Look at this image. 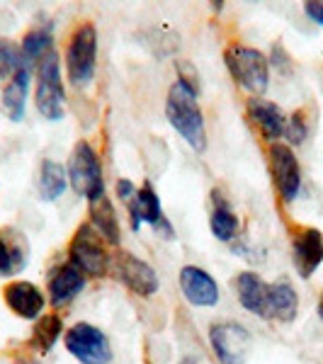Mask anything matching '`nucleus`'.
I'll use <instances>...</instances> for the list:
<instances>
[{
    "instance_id": "obj_1",
    "label": "nucleus",
    "mask_w": 323,
    "mask_h": 364,
    "mask_svg": "<svg viewBox=\"0 0 323 364\" xmlns=\"http://www.w3.org/2000/svg\"><path fill=\"white\" fill-rule=\"evenodd\" d=\"M166 117L170 127L185 139V144L192 146V151H197V154L207 151V127H204V114L197 105V95L178 80L168 90Z\"/></svg>"
},
{
    "instance_id": "obj_2",
    "label": "nucleus",
    "mask_w": 323,
    "mask_h": 364,
    "mask_svg": "<svg viewBox=\"0 0 323 364\" xmlns=\"http://www.w3.org/2000/svg\"><path fill=\"white\" fill-rule=\"evenodd\" d=\"M37 112L46 122H61L66 114V90L61 80V58L56 49H49L37 61Z\"/></svg>"
},
{
    "instance_id": "obj_3",
    "label": "nucleus",
    "mask_w": 323,
    "mask_h": 364,
    "mask_svg": "<svg viewBox=\"0 0 323 364\" xmlns=\"http://www.w3.org/2000/svg\"><path fill=\"white\" fill-rule=\"evenodd\" d=\"M224 63L238 87L248 95L260 97L270 85V61L263 51L245 44H231L224 51Z\"/></svg>"
},
{
    "instance_id": "obj_4",
    "label": "nucleus",
    "mask_w": 323,
    "mask_h": 364,
    "mask_svg": "<svg viewBox=\"0 0 323 364\" xmlns=\"http://www.w3.org/2000/svg\"><path fill=\"white\" fill-rule=\"evenodd\" d=\"M68 260L73 262L85 277H105L112 267V257L107 252L102 236L92 228L90 221L75 228L68 243Z\"/></svg>"
},
{
    "instance_id": "obj_5",
    "label": "nucleus",
    "mask_w": 323,
    "mask_h": 364,
    "mask_svg": "<svg viewBox=\"0 0 323 364\" xmlns=\"http://www.w3.org/2000/svg\"><path fill=\"white\" fill-rule=\"evenodd\" d=\"M97 63V29L92 22H83L68 39L66 70L68 80L75 87H88L95 75Z\"/></svg>"
},
{
    "instance_id": "obj_6",
    "label": "nucleus",
    "mask_w": 323,
    "mask_h": 364,
    "mask_svg": "<svg viewBox=\"0 0 323 364\" xmlns=\"http://www.w3.org/2000/svg\"><path fill=\"white\" fill-rule=\"evenodd\" d=\"M68 185L78 197H92L95 192L105 190L102 182V166H100V156L88 141H78L70 149L68 156Z\"/></svg>"
},
{
    "instance_id": "obj_7",
    "label": "nucleus",
    "mask_w": 323,
    "mask_h": 364,
    "mask_svg": "<svg viewBox=\"0 0 323 364\" xmlns=\"http://www.w3.org/2000/svg\"><path fill=\"white\" fill-rule=\"evenodd\" d=\"M63 345L80 364H110L112 345L110 338L92 323H75L63 333Z\"/></svg>"
},
{
    "instance_id": "obj_8",
    "label": "nucleus",
    "mask_w": 323,
    "mask_h": 364,
    "mask_svg": "<svg viewBox=\"0 0 323 364\" xmlns=\"http://www.w3.org/2000/svg\"><path fill=\"white\" fill-rule=\"evenodd\" d=\"M268 166L280 199L285 204H292L302 192V168L295 151L287 144H272L268 149Z\"/></svg>"
},
{
    "instance_id": "obj_9",
    "label": "nucleus",
    "mask_w": 323,
    "mask_h": 364,
    "mask_svg": "<svg viewBox=\"0 0 323 364\" xmlns=\"http://www.w3.org/2000/svg\"><path fill=\"white\" fill-rule=\"evenodd\" d=\"M127 207H129V221H132L134 231H139L141 224H149L161 238L166 240L175 238V228L166 219V214H163L161 199H158V192L154 190L151 182H144L139 187L137 195L127 202Z\"/></svg>"
},
{
    "instance_id": "obj_10",
    "label": "nucleus",
    "mask_w": 323,
    "mask_h": 364,
    "mask_svg": "<svg viewBox=\"0 0 323 364\" xmlns=\"http://www.w3.org/2000/svg\"><path fill=\"white\" fill-rule=\"evenodd\" d=\"M209 343L221 364H245L250 357V333L236 321H219L209 328Z\"/></svg>"
},
{
    "instance_id": "obj_11",
    "label": "nucleus",
    "mask_w": 323,
    "mask_h": 364,
    "mask_svg": "<svg viewBox=\"0 0 323 364\" xmlns=\"http://www.w3.org/2000/svg\"><path fill=\"white\" fill-rule=\"evenodd\" d=\"M115 272L120 277L122 284L129 291H134L141 299H149L158 291V274L156 269L149 265L146 260L132 255V252H122L115 260Z\"/></svg>"
},
{
    "instance_id": "obj_12",
    "label": "nucleus",
    "mask_w": 323,
    "mask_h": 364,
    "mask_svg": "<svg viewBox=\"0 0 323 364\" xmlns=\"http://www.w3.org/2000/svg\"><path fill=\"white\" fill-rule=\"evenodd\" d=\"M292 262L302 279L314 277L323 265V233L319 228H299L292 236Z\"/></svg>"
},
{
    "instance_id": "obj_13",
    "label": "nucleus",
    "mask_w": 323,
    "mask_h": 364,
    "mask_svg": "<svg viewBox=\"0 0 323 364\" xmlns=\"http://www.w3.org/2000/svg\"><path fill=\"white\" fill-rule=\"evenodd\" d=\"M3 299H5V304H8V309L25 321H37L44 316L46 296L34 282H27V279L10 282L3 289Z\"/></svg>"
},
{
    "instance_id": "obj_14",
    "label": "nucleus",
    "mask_w": 323,
    "mask_h": 364,
    "mask_svg": "<svg viewBox=\"0 0 323 364\" xmlns=\"http://www.w3.org/2000/svg\"><path fill=\"white\" fill-rule=\"evenodd\" d=\"M85 282H88V277L70 260L56 265L54 269H51L49 279H46V294H49V304L54 309L68 306V304L85 289Z\"/></svg>"
},
{
    "instance_id": "obj_15",
    "label": "nucleus",
    "mask_w": 323,
    "mask_h": 364,
    "mask_svg": "<svg viewBox=\"0 0 323 364\" xmlns=\"http://www.w3.org/2000/svg\"><path fill=\"white\" fill-rule=\"evenodd\" d=\"M180 289L192 306L211 309L219 304V284L207 269L185 265L180 269Z\"/></svg>"
},
{
    "instance_id": "obj_16",
    "label": "nucleus",
    "mask_w": 323,
    "mask_h": 364,
    "mask_svg": "<svg viewBox=\"0 0 323 364\" xmlns=\"http://www.w3.org/2000/svg\"><path fill=\"white\" fill-rule=\"evenodd\" d=\"M238 304L248 314L270 321V284L255 272H240L236 277Z\"/></svg>"
},
{
    "instance_id": "obj_17",
    "label": "nucleus",
    "mask_w": 323,
    "mask_h": 364,
    "mask_svg": "<svg viewBox=\"0 0 323 364\" xmlns=\"http://www.w3.org/2000/svg\"><path fill=\"white\" fill-rule=\"evenodd\" d=\"M245 109H248V119L253 122L255 129L260 132V136L265 139L270 146L277 144V139L285 136L287 117L282 114V109L275 102L263 100V97H250Z\"/></svg>"
},
{
    "instance_id": "obj_18",
    "label": "nucleus",
    "mask_w": 323,
    "mask_h": 364,
    "mask_svg": "<svg viewBox=\"0 0 323 364\" xmlns=\"http://www.w3.org/2000/svg\"><path fill=\"white\" fill-rule=\"evenodd\" d=\"M29 257V245L22 231L17 228H0V277H13L22 272Z\"/></svg>"
},
{
    "instance_id": "obj_19",
    "label": "nucleus",
    "mask_w": 323,
    "mask_h": 364,
    "mask_svg": "<svg viewBox=\"0 0 323 364\" xmlns=\"http://www.w3.org/2000/svg\"><path fill=\"white\" fill-rule=\"evenodd\" d=\"M88 204H90V224L102 236L105 243L107 245L120 243V221H117L115 207L110 202L107 192L105 190L95 192L92 197H88Z\"/></svg>"
},
{
    "instance_id": "obj_20",
    "label": "nucleus",
    "mask_w": 323,
    "mask_h": 364,
    "mask_svg": "<svg viewBox=\"0 0 323 364\" xmlns=\"http://www.w3.org/2000/svg\"><path fill=\"white\" fill-rule=\"evenodd\" d=\"M27 90H29V68L22 66L13 78L5 83L3 92H0V109L10 122L25 119L27 107Z\"/></svg>"
},
{
    "instance_id": "obj_21",
    "label": "nucleus",
    "mask_w": 323,
    "mask_h": 364,
    "mask_svg": "<svg viewBox=\"0 0 323 364\" xmlns=\"http://www.w3.org/2000/svg\"><path fill=\"white\" fill-rule=\"evenodd\" d=\"M211 216H209V226L216 240L221 243H236L238 231H240V221L236 216V211L231 209V204L226 202L224 195L219 190L211 192Z\"/></svg>"
},
{
    "instance_id": "obj_22",
    "label": "nucleus",
    "mask_w": 323,
    "mask_h": 364,
    "mask_svg": "<svg viewBox=\"0 0 323 364\" xmlns=\"http://www.w3.org/2000/svg\"><path fill=\"white\" fill-rule=\"evenodd\" d=\"M299 316V294L290 279H277L270 284V318L292 323Z\"/></svg>"
},
{
    "instance_id": "obj_23",
    "label": "nucleus",
    "mask_w": 323,
    "mask_h": 364,
    "mask_svg": "<svg viewBox=\"0 0 323 364\" xmlns=\"http://www.w3.org/2000/svg\"><path fill=\"white\" fill-rule=\"evenodd\" d=\"M66 187H68L66 168H63L58 161H51V158L42 161V168H39V182H37L39 197H42L44 202H56V199L66 192Z\"/></svg>"
},
{
    "instance_id": "obj_24",
    "label": "nucleus",
    "mask_w": 323,
    "mask_h": 364,
    "mask_svg": "<svg viewBox=\"0 0 323 364\" xmlns=\"http://www.w3.org/2000/svg\"><path fill=\"white\" fill-rule=\"evenodd\" d=\"M63 321L58 314H44L42 318L34 321L32 336H29V348L34 352H51L54 345L58 343V338L63 336Z\"/></svg>"
},
{
    "instance_id": "obj_25",
    "label": "nucleus",
    "mask_w": 323,
    "mask_h": 364,
    "mask_svg": "<svg viewBox=\"0 0 323 364\" xmlns=\"http://www.w3.org/2000/svg\"><path fill=\"white\" fill-rule=\"evenodd\" d=\"M54 29L46 22L44 27H34L32 32L25 34L20 44V54H22V63L29 68V66H37V61L42 58L46 51L54 49Z\"/></svg>"
},
{
    "instance_id": "obj_26",
    "label": "nucleus",
    "mask_w": 323,
    "mask_h": 364,
    "mask_svg": "<svg viewBox=\"0 0 323 364\" xmlns=\"http://www.w3.org/2000/svg\"><path fill=\"white\" fill-rule=\"evenodd\" d=\"M22 66L25 63H22V54L17 44H13L10 39H0V83L13 78Z\"/></svg>"
},
{
    "instance_id": "obj_27",
    "label": "nucleus",
    "mask_w": 323,
    "mask_h": 364,
    "mask_svg": "<svg viewBox=\"0 0 323 364\" xmlns=\"http://www.w3.org/2000/svg\"><path fill=\"white\" fill-rule=\"evenodd\" d=\"M309 136V122H307V114L304 109H297L287 117V124H285V139H287V146H302L304 141Z\"/></svg>"
},
{
    "instance_id": "obj_28",
    "label": "nucleus",
    "mask_w": 323,
    "mask_h": 364,
    "mask_svg": "<svg viewBox=\"0 0 323 364\" xmlns=\"http://www.w3.org/2000/svg\"><path fill=\"white\" fill-rule=\"evenodd\" d=\"M175 68H178V83H183L187 90L190 92H199V75H197V70L192 63H187V61H178L175 63Z\"/></svg>"
},
{
    "instance_id": "obj_29",
    "label": "nucleus",
    "mask_w": 323,
    "mask_h": 364,
    "mask_svg": "<svg viewBox=\"0 0 323 364\" xmlns=\"http://www.w3.org/2000/svg\"><path fill=\"white\" fill-rule=\"evenodd\" d=\"M304 13L311 22L323 27V0H311V3H304Z\"/></svg>"
},
{
    "instance_id": "obj_30",
    "label": "nucleus",
    "mask_w": 323,
    "mask_h": 364,
    "mask_svg": "<svg viewBox=\"0 0 323 364\" xmlns=\"http://www.w3.org/2000/svg\"><path fill=\"white\" fill-rule=\"evenodd\" d=\"M134 195H137V187H134V182L129 180H117V197L122 199V202H129Z\"/></svg>"
},
{
    "instance_id": "obj_31",
    "label": "nucleus",
    "mask_w": 323,
    "mask_h": 364,
    "mask_svg": "<svg viewBox=\"0 0 323 364\" xmlns=\"http://www.w3.org/2000/svg\"><path fill=\"white\" fill-rule=\"evenodd\" d=\"M316 314H319V318H321V323H323V294H321V299H319V309H316Z\"/></svg>"
},
{
    "instance_id": "obj_32",
    "label": "nucleus",
    "mask_w": 323,
    "mask_h": 364,
    "mask_svg": "<svg viewBox=\"0 0 323 364\" xmlns=\"http://www.w3.org/2000/svg\"><path fill=\"white\" fill-rule=\"evenodd\" d=\"M17 364H39V362L37 360H29V357H22V360L17 362Z\"/></svg>"
}]
</instances>
